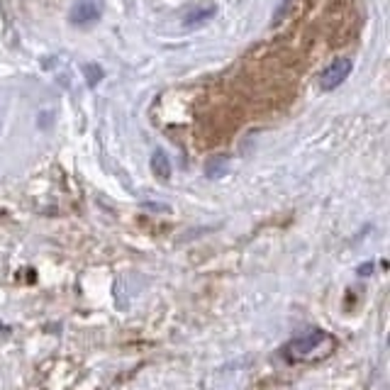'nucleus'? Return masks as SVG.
<instances>
[{
    "instance_id": "nucleus-1",
    "label": "nucleus",
    "mask_w": 390,
    "mask_h": 390,
    "mask_svg": "<svg viewBox=\"0 0 390 390\" xmlns=\"http://www.w3.org/2000/svg\"><path fill=\"white\" fill-rule=\"evenodd\" d=\"M337 349V339L325 330H312L307 334H300L290 339L283 346V356L290 364H317L332 356Z\"/></svg>"
},
{
    "instance_id": "nucleus-2",
    "label": "nucleus",
    "mask_w": 390,
    "mask_h": 390,
    "mask_svg": "<svg viewBox=\"0 0 390 390\" xmlns=\"http://www.w3.org/2000/svg\"><path fill=\"white\" fill-rule=\"evenodd\" d=\"M351 71H354V64H351V59H346V56H339V59H334L320 74V88L327 90V93H330V90H337L346 78H349Z\"/></svg>"
},
{
    "instance_id": "nucleus-3",
    "label": "nucleus",
    "mask_w": 390,
    "mask_h": 390,
    "mask_svg": "<svg viewBox=\"0 0 390 390\" xmlns=\"http://www.w3.org/2000/svg\"><path fill=\"white\" fill-rule=\"evenodd\" d=\"M103 15V0H76L71 8V25L76 27H88L93 22H98Z\"/></svg>"
},
{
    "instance_id": "nucleus-4",
    "label": "nucleus",
    "mask_w": 390,
    "mask_h": 390,
    "mask_svg": "<svg viewBox=\"0 0 390 390\" xmlns=\"http://www.w3.org/2000/svg\"><path fill=\"white\" fill-rule=\"evenodd\" d=\"M151 169H154V173L159 176V178H169L171 176V161L164 149H156L154 154H151Z\"/></svg>"
},
{
    "instance_id": "nucleus-5",
    "label": "nucleus",
    "mask_w": 390,
    "mask_h": 390,
    "mask_svg": "<svg viewBox=\"0 0 390 390\" xmlns=\"http://www.w3.org/2000/svg\"><path fill=\"white\" fill-rule=\"evenodd\" d=\"M212 15H215V8H205V10H198L195 15H188V17H185V27L201 25V22L210 20Z\"/></svg>"
},
{
    "instance_id": "nucleus-6",
    "label": "nucleus",
    "mask_w": 390,
    "mask_h": 390,
    "mask_svg": "<svg viewBox=\"0 0 390 390\" xmlns=\"http://www.w3.org/2000/svg\"><path fill=\"white\" fill-rule=\"evenodd\" d=\"M85 78H88V85L93 88V85H98V80L103 78V69L95 64H88L85 66Z\"/></svg>"
}]
</instances>
